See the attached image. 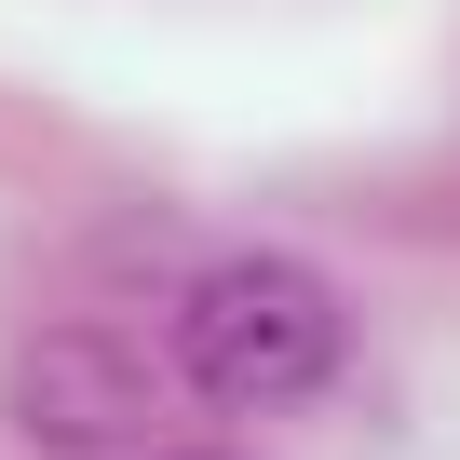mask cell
<instances>
[{
	"mask_svg": "<svg viewBox=\"0 0 460 460\" xmlns=\"http://www.w3.org/2000/svg\"><path fill=\"white\" fill-rule=\"evenodd\" d=\"M339 366H352V312L298 258H230L176 312V379L217 393V406H244V420H285V406L339 393Z\"/></svg>",
	"mask_w": 460,
	"mask_h": 460,
	"instance_id": "1",
	"label": "cell"
},
{
	"mask_svg": "<svg viewBox=\"0 0 460 460\" xmlns=\"http://www.w3.org/2000/svg\"><path fill=\"white\" fill-rule=\"evenodd\" d=\"M14 420L55 447V460H109L136 420H149V366L109 339V325H41L14 352Z\"/></svg>",
	"mask_w": 460,
	"mask_h": 460,
	"instance_id": "2",
	"label": "cell"
},
{
	"mask_svg": "<svg viewBox=\"0 0 460 460\" xmlns=\"http://www.w3.org/2000/svg\"><path fill=\"white\" fill-rule=\"evenodd\" d=\"M176 460H217V447H176Z\"/></svg>",
	"mask_w": 460,
	"mask_h": 460,
	"instance_id": "3",
	"label": "cell"
}]
</instances>
